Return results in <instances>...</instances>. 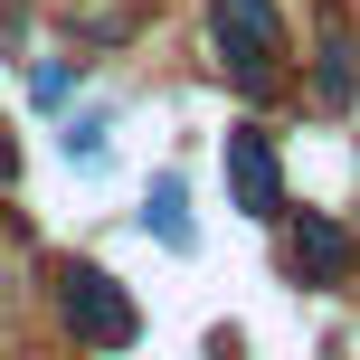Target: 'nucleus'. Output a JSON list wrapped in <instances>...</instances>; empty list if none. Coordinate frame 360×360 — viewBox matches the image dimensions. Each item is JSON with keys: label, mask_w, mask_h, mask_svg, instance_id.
I'll use <instances>...</instances> for the list:
<instances>
[{"label": "nucleus", "mask_w": 360, "mask_h": 360, "mask_svg": "<svg viewBox=\"0 0 360 360\" xmlns=\"http://www.w3.org/2000/svg\"><path fill=\"white\" fill-rule=\"evenodd\" d=\"M209 29H218V57L237 67V86L266 95V86H275V57H285V19H275V0H209Z\"/></svg>", "instance_id": "1"}, {"label": "nucleus", "mask_w": 360, "mask_h": 360, "mask_svg": "<svg viewBox=\"0 0 360 360\" xmlns=\"http://www.w3.org/2000/svg\"><path fill=\"white\" fill-rule=\"evenodd\" d=\"M67 323H76V342H95V351H124L133 332H143V313H133V294L114 285L105 266H67Z\"/></svg>", "instance_id": "2"}, {"label": "nucleus", "mask_w": 360, "mask_h": 360, "mask_svg": "<svg viewBox=\"0 0 360 360\" xmlns=\"http://www.w3.org/2000/svg\"><path fill=\"white\" fill-rule=\"evenodd\" d=\"M218 162H228V190H237L247 218H275V209H285V171H275V143L256 124H237L228 143H218Z\"/></svg>", "instance_id": "3"}, {"label": "nucleus", "mask_w": 360, "mask_h": 360, "mask_svg": "<svg viewBox=\"0 0 360 360\" xmlns=\"http://www.w3.org/2000/svg\"><path fill=\"white\" fill-rule=\"evenodd\" d=\"M294 266H304L313 285H351V228L323 218V209H304L294 218Z\"/></svg>", "instance_id": "4"}, {"label": "nucleus", "mask_w": 360, "mask_h": 360, "mask_svg": "<svg viewBox=\"0 0 360 360\" xmlns=\"http://www.w3.org/2000/svg\"><path fill=\"white\" fill-rule=\"evenodd\" d=\"M143 228L162 237L171 256H190V247H199V228H190V190H180V171H162V180H152V199H143Z\"/></svg>", "instance_id": "5"}, {"label": "nucleus", "mask_w": 360, "mask_h": 360, "mask_svg": "<svg viewBox=\"0 0 360 360\" xmlns=\"http://www.w3.org/2000/svg\"><path fill=\"white\" fill-rule=\"evenodd\" d=\"M313 86H323V105H342V95L360 86V48H351V38H342V29H332V38H323V67H313Z\"/></svg>", "instance_id": "6"}, {"label": "nucleus", "mask_w": 360, "mask_h": 360, "mask_svg": "<svg viewBox=\"0 0 360 360\" xmlns=\"http://www.w3.org/2000/svg\"><path fill=\"white\" fill-rule=\"evenodd\" d=\"M105 133H114V114H76V124H67V162L95 171V162H105Z\"/></svg>", "instance_id": "7"}, {"label": "nucleus", "mask_w": 360, "mask_h": 360, "mask_svg": "<svg viewBox=\"0 0 360 360\" xmlns=\"http://www.w3.org/2000/svg\"><path fill=\"white\" fill-rule=\"evenodd\" d=\"M67 86H76V67H57V57L29 76V95H38V105H67Z\"/></svg>", "instance_id": "8"}, {"label": "nucleus", "mask_w": 360, "mask_h": 360, "mask_svg": "<svg viewBox=\"0 0 360 360\" xmlns=\"http://www.w3.org/2000/svg\"><path fill=\"white\" fill-rule=\"evenodd\" d=\"M10 171H19V152H10V133H0V180H10Z\"/></svg>", "instance_id": "9"}]
</instances>
